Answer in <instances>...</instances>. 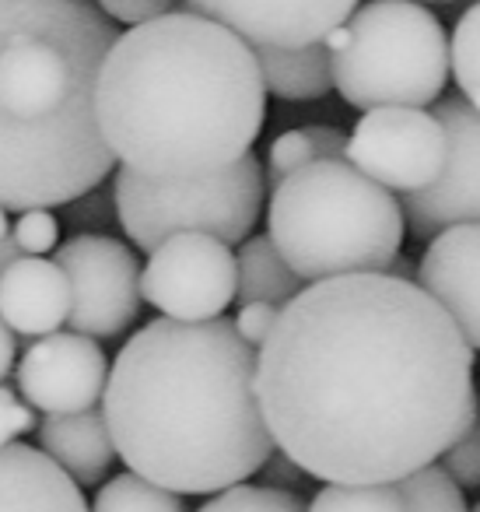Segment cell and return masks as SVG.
<instances>
[{
	"label": "cell",
	"mask_w": 480,
	"mask_h": 512,
	"mask_svg": "<svg viewBox=\"0 0 480 512\" xmlns=\"http://www.w3.org/2000/svg\"><path fill=\"white\" fill-rule=\"evenodd\" d=\"M256 397L277 449L326 484H396L480 414L473 348L400 274L312 281L256 351Z\"/></svg>",
	"instance_id": "1"
},
{
	"label": "cell",
	"mask_w": 480,
	"mask_h": 512,
	"mask_svg": "<svg viewBox=\"0 0 480 512\" xmlns=\"http://www.w3.org/2000/svg\"><path fill=\"white\" fill-rule=\"evenodd\" d=\"M256 351L235 320L144 323L102 393L120 460L179 495H218L260 474L277 442L256 397Z\"/></svg>",
	"instance_id": "2"
},
{
	"label": "cell",
	"mask_w": 480,
	"mask_h": 512,
	"mask_svg": "<svg viewBox=\"0 0 480 512\" xmlns=\"http://www.w3.org/2000/svg\"><path fill=\"white\" fill-rule=\"evenodd\" d=\"M95 106L127 169L151 179L211 176L253 151L267 81L239 32L200 11H165L113 43Z\"/></svg>",
	"instance_id": "3"
},
{
	"label": "cell",
	"mask_w": 480,
	"mask_h": 512,
	"mask_svg": "<svg viewBox=\"0 0 480 512\" xmlns=\"http://www.w3.org/2000/svg\"><path fill=\"white\" fill-rule=\"evenodd\" d=\"M116 39L95 0H0L4 207L71 204L109 179L95 92Z\"/></svg>",
	"instance_id": "4"
},
{
	"label": "cell",
	"mask_w": 480,
	"mask_h": 512,
	"mask_svg": "<svg viewBox=\"0 0 480 512\" xmlns=\"http://www.w3.org/2000/svg\"><path fill=\"white\" fill-rule=\"evenodd\" d=\"M407 214L347 158H316L274 186L267 235L302 281L382 274L400 260Z\"/></svg>",
	"instance_id": "5"
},
{
	"label": "cell",
	"mask_w": 480,
	"mask_h": 512,
	"mask_svg": "<svg viewBox=\"0 0 480 512\" xmlns=\"http://www.w3.org/2000/svg\"><path fill=\"white\" fill-rule=\"evenodd\" d=\"M333 50V81L347 106H431L449 81L445 29L417 0H365L323 39Z\"/></svg>",
	"instance_id": "6"
},
{
	"label": "cell",
	"mask_w": 480,
	"mask_h": 512,
	"mask_svg": "<svg viewBox=\"0 0 480 512\" xmlns=\"http://www.w3.org/2000/svg\"><path fill=\"white\" fill-rule=\"evenodd\" d=\"M263 190L267 179L253 151L211 176L151 179L123 165L113 179L120 225L141 253H155L176 232H207L242 246L260 218Z\"/></svg>",
	"instance_id": "7"
},
{
	"label": "cell",
	"mask_w": 480,
	"mask_h": 512,
	"mask_svg": "<svg viewBox=\"0 0 480 512\" xmlns=\"http://www.w3.org/2000/svg\"><path fill=\"white\" fill-rule=\"evenodd\" d=\"M144 302L172 320H218L239 292V256L207 232H176L148 253Z\"/></svg>",
	"instance_id": "8"
},
{
	"label": "cell",
	"mask_w": 480,
	"mask_h": 512,
	"mask_svg": "<svg viewBox=\"0 0 480 512\" xmlns=\"http://www.w3.org/2000/svg\"><path fill=\"white\" fill-rule=\"evenodd\" d=\"M449 134L435 113L417 106L368 109L351 130L347 162L393 193L428 190L445 169Z\"/></svg>",
	"instance_id": "9"
},
{
	"label": "cell",
	"mask_w": 480,
	"mask_h": 512,
	"mask_svg": "<svg viewBox=\"0 0 480 512\" xmlns=\"http://www.w3.org/2000/svg\"><path fill=\"white\" fill-rule=\"evenodd\" d=\"M57 264L71 281L74 334L109 341L120 337L141 313V267L127 242L113 235H74L57 249Z\"/></svg>",
	"instance_id": "10"
},
{
	"label": "cell",
	"mask_w": 480,
	"mask_h": 512,
	"mask_svg": "<svg viewBox=\"0 0 480 512\" xmlns=\"http://www.w3.org/2000/svg\"><path fill=\"white\" fill-rule=\"evenodd\" d=\"M435 116L449 134L445 169L428 190L403 193V214L414 235H438L452 225H480V109L463 95L435 106Z\"/></svg>",
	"instance_id": "11"
},
{
	"label": "cell",
	"mask_w": 480,
	"mask_h": 512,
	"mask_svg": "<svg viewBox=\"0 0 480 512\" xmlns=\"http://www.w3.org/2000/svg\"><path fill=\"white\" fill-rule=\"evenodd\" d=\"M18 393L43 414L88 411L102 400L109 383V362L95 337L46 334L18 362Z\"/></svg>",
	"instance_id": "12"
},
{
	"label": "cell",
	"mask_w": 480,
	"mask_h": 512,
	"mask_svg": "<svg viewBox=\"0 0 480 512\" xmlns=\"http://www.w3.org/2000/svg\"><path fill=\"white\" fill-rule=\"evenodd\" d=\"M190 11L239 32L249 46L323 43L344 25L361 0H186Z\"/></svg>",
	"instance_id": "13"
},
{
	"label": "cell",
	"mask_w": 480,
	"mask_h": 512,
	"mask_svg": "<svg viewBox=\"0 0 480 512\" xmlns=\"http://www.w3.org/2000/svg\"><path fill=\"white\" fill-rule=\"evenodd\" d=\"M417 285L456 320L480 351V225H452L431 235L417 264Z\"/></svg>",
	"instance_id": "14"
},
{
	"label": "cell",
	"mask_w": 480,
	"mask_h": 512,
	"mask_svg": "<svg viewBox=\"0 0 480 512\" xmlns=\"http://www.w3.org/2000/svg\"><path fill=\"white\" fill-rule=\"evenodd\" d=\"M0 320L15 334L46 337L71 320V281L46 256H22L0 274Z\"/></svg>",
	"instance_id": "15"
},
{
	"label": "cell",
	"mask_w": 480,
	"mask_h": 512,
	"mask_svg": "<svg viewBox=\"0 0 480 512\" xmlns=\"http://www.w3.org/2000/svg\"><path fill=\"white\" fill-rule=\"evenodd\" d=\"M0 512H92L78 481L43 449H0Z\"/></svg>",
	"instance_id": "16"
},
{
	"label": "cell",
	"mask_w": 480,
	"mask_h": 512,
	"mask_svg": "<svg viewBox=\"0 0 480 512\" xmlns=\"http://www.w3.org/2000/svg\"><path fill=\"white\" fill-rule=\"evenodd\" d=\"M39 446L78 484H99L120 456L106 411H95V407L74 414H46L39 425Z\"/></svg>",
	"instance_id": "17"
},
{
	"label": "cell",
	"mask_w": 480,
	"mask_h": 512,
	"mask_svg": "<svg viewBox=\"0 0 480 512\" xmlns=\"http://www.w3.org/2000/svg\"><path fill=\"white\" fill-rule=\"evenodd\" d=\"M267 92L288 102H316L337 88L333 50L326 43L309 46H253Z\"/></svg>",
	"instance_id": "18"
},
{
	"label": "cell",
	"mask_w": 480,
	"mask_h": 512,
	"mask_svg": "<svg viewBox=\"0 0 480 512\" xmlns=\"http://www.w3.org/2000/svg\"><path fill=\"white\" fill-rule=\"evenodd\" d=\"M239 292L235 302L249 306V302H274V306H288L305 281L295 274V267L277 253L270 235H253L239 246Z\"/></svg>",
	"instance_id": "19"
},
{
	"label": "cell",
	"mask_w": 480,
	"mask_h": 512,
	"mask_svg": "<svg viewBox=\"0 0 480 512\" xmlns=\"http://www.w3.org/2000/svg\"><path fill=\"white\" fill-rule=\"evenodd\" d=\"M92 512H186V505L179 491H169L130 470L102 484Z\"/></svg>",
	"instance_id": "20"
},
{
	"label": "cell",
	"mask_w": 480,
	"mask_h": 512,
	"mask_svg": "<svg viewBox=\"0 0 480 512\" xmlns=\"http://www.w3.org/2000/svg\"><path fill=\"white\" fill-rule=\"evenodd\" d=\"M309 512H407L400 484H326Z\"/></svg>",
	"instance_id": "21"
},
{
	"label": "cell",
	"mask_w": 480,
	"mask_h": 512,
	"mask_svg": "<svg viewBox=\"0 0 480 512\" xmlns=\"http://www.w3.org/2000/svg\"><path fill=\"white\" fill-rule=\"evenodd\" d=\"M396 484L403 491L407 512H470L456 477L445 467H438V463H428V467L414 470V474Z\"/></svg>",
	"instance_id": "22"
},
{
	"label": "cell",
	"mask_w": 480,
	"mask_h": 512,
	"mask_svg": "<svg viewBox=\"0 0 480 512\" xmlns=\"http://www.w3.org/2000/svg\"><path fill=\"white\" fill-rule=\"evenodd\" d=\"M452 78L470 106L480 109V0L463 11V18L452 29Z\"/></svg>",
	"instance_id": "23"
},
{
	"label": "cell",
	"mask_w": 480,
	"mask_h": 512,
	"mask_svg": "<svg viewBox=\"0 0 480 512\" xmlns=\"http://www.w3.org/2000/svg\"><path fill=\"white\" fill-rule=\"evenodd\" d=\"M197 512H309V505L288 488L274 484H232L218 491L211 502H204Z\"/></svg>",
	"instance_id": "24"
},
{
	"label": "cell",
	"mask_w": 480,
	"mask_h": 512,
	"mask_svg": "<svg viewBox=\"0 0 480 512\" xmlns=\"http://www.w3.org/2000/svg\"><path fill=\"white\" fill-rule=\"evenodd\" d=\"M319 158V141H316V127H302V130H288L270 144V158H267V172L270 183H281L291 172H298L302 165L316 162Z\"/></svg>",
	"instance_id": "25"
},
{
	"label": "cell",
	"mask_w": 480,
	"mask_h": 512,
	"mask_svg": "<svg viewBox=\"0 0 480 512\" xmlns=\"http://www.w3.org/2000/svg\"><path fill=\"white\" fill-rule=\"evenodd\" d=\"M442 467L456 477L459 488H480V414L442 453Z\"/></svg>",
	"instance_id": "26"
},
{
	"label": "cell",
	"mask_w": 480,
	"mask_h": 512,
	"mask_svg": "<svg viewBox=\"0 0 480 512\" xmlns=\"http://www.w3.org/2000/svg\"><path fill=\"white\" fill-rule=\"evenodd\" d=\"M15 239L25 256H43L57 246L60 239V221L50 207H29L22 218L15 221Z\"/></svg>",
	"instance_id": "27"
},
{
	"label": "cell",
	"mask_w": 480,
	"mask_h": 512,
	"mask_svg": "<svg viewBox=\"0 0 480 512\" xmlns=\"http://www.w3.org/2000/svg\"><path fill=\"white\" fill-rule=\"evenodd\" d=\"M36 428V414L32 404H22L8 386H0V449L18 442V435Z\"/></svg>",
	"instance_id": "28"
},
{
	"label": "cell",
	"mask_w": 480,
	"mask_h": 512,
	"mask_svg": "<svg viewBox=\"0 0 480 512\" xmlns=\"http://www.w3.org/2000/svg\"><path fill=\"white\" fill-rule=\"evenodd\" d=\"M277 316H281V306H274V302H249V306H242L239 316H235V327H239V334L246 337L253 348H260L270 337V330L277 327Z\"/></svg>",
	"instance_id": "29"
},
{
	"label": "cell",
	"mask_w": 480,
	"mask_h": 512,
	"mask_svg": "<svg viewBox=\"0 0 480 512\" xmlns=\"http://www.w3.org/2000/svg\"><path fill=\"white\" fill-rule=\"evenodd\" d=\"M113 22L123 25H144L151 18H162L165 11H172V0H95Z\"/></svg>",
	"instance_id": "30"
},
{
	"label": "cell",
	"mask_w": 480,
	"mask_h": 512,
	"mask_svg": "<svg viewBox=\"0 0 480 512\" xmlns=\"http://www.w3.org/2000/svg\"><path fill=\"white\" fill-rule=\"evenodd\" d=\"M15 365V330L0 320V386H4V376Z\"/></svg>",
	"instance_id": "31"
},
{
	"label": "cell",
	"mask_w": 480,
	"mask_h": 512,
	"mask_svg": "<svg viewBox=\"0 0 480 512\" xmlns=\"http://www.w3.org/2000/svg\"><path fill=\"white\" fill-rule=\"evenodd\" d=\"M22 256L25 253H22V246H18V239H15V235H8V239L0 242V274L8 271L15 260H22Z\"/></svg>",
	"instance_id": "32"
},
{
	"label": "cell",
	"mask_w": 480,
	"mask_h": 512,
	"mask_svg": "<svg viewBox=\"0 0 480 512\" xmlns=\"http://www.w3.org/2000/svg\"><path fill=\"white\" fill-rule=\"evenodd\" d=\"M8 235H11V221H8V207H4V204H0V242H4V239H8Z\"/></svg>",
	"instance_id": "33"
},
{
	"label": "cell",
	"mask_w": 480,
	"mask_h": 512,
	"mask_svg": "<svg viewBox=\"0 0 480 512\" xmlns=\"http://www.w3.org/2000/svg\"><path fill=\"white\" fill-rule=\"evenodd\" d=\"M473 512H480V502H477V509H473Z\"/></svg>",
	"instance_id": "34"
}]
</instances>
